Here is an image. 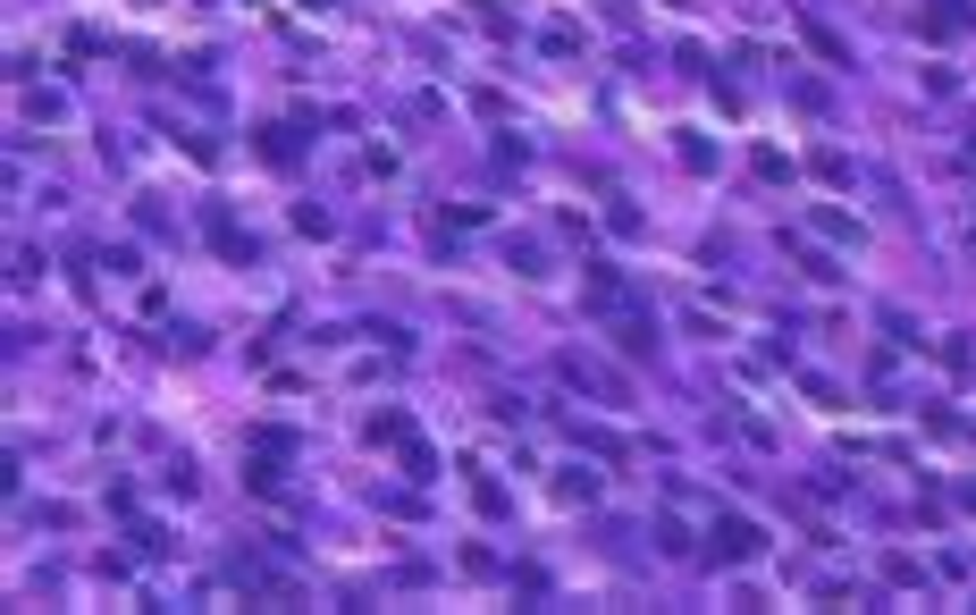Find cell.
<instances>
[{"mask_svg":"<svg viewBox=\"0 0 976 615\" xmlns=\"http://www.w3.org/2000/svg\"><path fill=\"white\" fill-rule=\"evenodd\" d=\"M960 497H968V506H976V481H968V489H960Z\"/></svg>","mask_w":976,"mask_h":615,"instance_id":"10","label":"cell"},{"mask_svg":"<svg viewBox=\"0 0 976 615\" xmlns=\"http://www.w3.org/2000/svg\"><path fill=\"white\" fill-rule=\"evenodd\" d=\"M572 439H581L590 455H623V439H615V430H581V421H572Z\"/></svg>","mask_w":976,"mask_h":615,"instance_id":"8","label":"cell"},{"mask_svg":"<svg viewBox=\"0 0 976 615\" xmlns=\"http://www.w3.org/2000/svg\"><path fill=\"white\" fill-rule=\"evenodd\" d=\"M211 245H220L227 261H252V236H245L236 220H227V211H211Z\"/></svg>","mask_w":976,"mask_h":615,"instance_id":"3","label":"cell"},{"mask_svg":"<svg viewBox=\"0 0 976 615\" xmlns=\"http://www.w3.org/2000/svg\"><path fill=\"white\" fill-rule=\"evenodd\" d=\"M766 556V531L750 515H716L707 522V565H757Z\"/></svg>","mask_w":976,"mask_h":615,"instance_id":"1","label":"cell"},{"mask_svg":"<svg viewBox=\"0 0 976 615\" xmlns=\"http://www.w3.org/2000/svg\"><path fill=\"white\" fill-rule=\"evenodd\" d=\"M556 371H565L572 389L606 396V405H631V380H623V371H606V362H590V355H581V346H572V355H556Z\"/></svg>","mask_w":976,"mask_h":615,"instance_id":"2","label":"cell"},{"mask_svg":"<svg viewBox=\"0 0 976 615\" xmlns=\"http://www.w3.org/2000/svg\"><path fill=\"white\" fill-rule=\"evenodd\" d=\"M791 254H800V270H808V279H825V287L842 279V270H833V254H817V245H791Z\"/></svg>","mask_w":976,"mask_h":615,"instance_id":"6","label":"cell"},{"mask_svg":"<svg viewBox=\"0 0 976 615\" xmlns=\"http://www.w3.org/2000/svg\"><path fill=\"white\" fill-rule=\"evenodd\" d=\"M261 161H295V135H286V127H261Z\"/></svg>","mask_w":976,"mask_h":615,"instance_id":"7","label":"cell"},{"mask_svg":"<svg viewBox=\"0 0 976 615\" xmlns=\"http://www.w3.org/2000/svg\"><path fill=\"white\" fill-rule=\"evenodd\" d=\"M615 337H623V355H657V321H648V312H640V321H623Z\"/></svg>","mask_w":976,"mask_h":615,"instance_id":"5","label":"cell"},{"mask_svg":"<svg viewBox=\"0 0 976 615\" xmlns=\"http://www.w3.org/2000/svg\"><path fill=\"white\" fill-rule=\"evenodd\" d=\"M917 26H926V34H935V42H943V34H960V26H968V9H960V0H935V9L917 17Z\"/></svg>","mask_w":976,"mask_h":615,"instance_id":"4","label":"cell"},{"mask_svg":"<svg viewBox=\"0 0 976 615\" xmlns=\"http://www.w3.org/2000/svg\"><path fill=\"white\" fill-rule=\"evenodd\" d=\"M405 472H412V481H430V472H438V455L421 447V439H405Z\"/></svg>","mask_w":976,"mask_h":615,"instance_id":"9","label":"cell"}]
</instances>
